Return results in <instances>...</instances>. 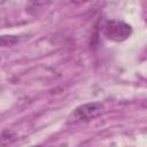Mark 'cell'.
<instances>
[{
    "label": "cell",
    "instance_id": "6da1fadb",
    "mask_svg": "<svg viewBox=\"0 0 147 147\" xmlns=\"http://www.w3.org/2000/svg\"><path fill=\"white\" fill-rule=\"evenodd\" d=\"M105 111V105L99 101L87 102L76 107L68 116L67 124L86 123L99 117Z\"/></svg>",
    "mask_w": 147,
    "mask_h": 147
},
{
    "label": "cell",
    "instance_id": "7a4b0ae2",
    "mask_svg": "<svg viewBox=\"0 0 147 147\" xmlns=\"http://www.w3.org/2000/svg\"><path fill=\"white\" fill-rule=\"evenodd\" d=\"M102 32L107 39L121 42L130 38L132 34V26L124 21L109 20L103 24Z\"/></svg>",
    "mask_w": 147,
    "mask_h": 147
},
{
    "label": "cell",
    "instance_id": "3957f363",
    "mask_svg": "<svg viewBox=\"0 0 147 147\" xmlns=\"http://www.w3.org/2000/svg\"><path fill=\"white\" fill-rule=\"evenodd\" d=\"M20 41L17 36H1L0 37V46L2 47H9Z\"/></svg>",
    "mask_w": 147,
    "mask_h": 147
},
{
    "label": "cell",
    "instance_id": "277c9868",
    "mask_svg": "<svg viewBox=\"0 0 147 147\" xmlns=\"http://www.w3.org/2000/svg\"><path fill=\"white\" fill-rule=\"evenodd\" d=\"M70 1L74 2V3H84V2H87L90 0H70Z\"/></svg>",
    "mask_w": 147,
    "mask_h": 147
}]
</instances>
